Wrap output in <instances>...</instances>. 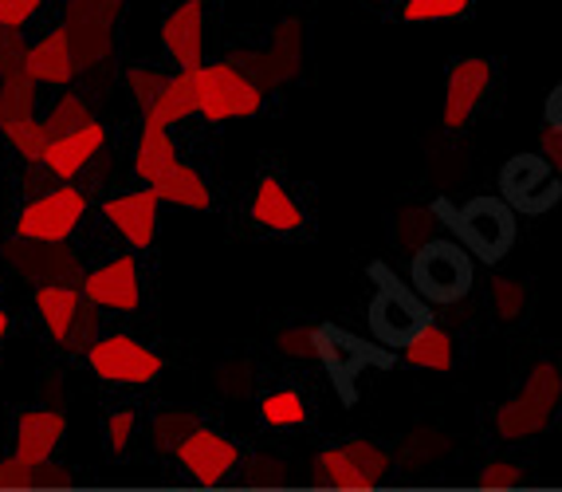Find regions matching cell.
Returning <instances> with one entry per match:
<instances>
[{
    "mask_svg": "<svg viewBox=\"0 0 562 492\" xmlns=\"http://www.w3.org/2000/svg\"><path fill=\"white\" fill-rule=\"evenodd\" d=\"M198 76L201 114L209 123H228V119H252L263 107V87L256 83L240 64H201Z\"/></svg>",
    "mask_w": 562,
    "mask_h": 492,
    "instance_id": "obj_3",
    "label": "cell"
},
{
    "mask_svg": "<svg viewBox=\"0 0 562 492\" xmlns=\"http://www.w3.org/2000/svg\"><path fill=\"white\" fill-rule=\"evenodd\" d=\"M126 83H131V91L142 103V111H150L154 99L161 96V87L169 83V76H161V71H146V67H134V71H126Z\"/></svg>",
    "mask_w": 562,
    "mask_h": 492,
    "instance_id": "obj_42",
    "label": "cell"
},
{
    "mask_svg": "<svg viewBox=\"0 0 562 492\" xmlns=\"http://www.w3.org/2000/svg\"><path fill=\"white\" fill-rule=\"evenodd\" d=\"M437 228H441V221H437L432 209H402L394 225V241L402 248H409V253H417V248L437 237Z\"/></svg>",
    "mask_w": 562,
    "mask_h": 492,
    "instance_id": "obj_31",
    "label": "cell"
},
{
    "mask_svg": "<svg viewBox=\"0 0 562 492\" xmlns=\"http://www.w3.org/2000/svg\"><path fill=\"white\" fill-rule=\"evenodd\" d=\"M476 481L484 484V489H516V484H524V469L512 461H492L480 469Z\"/></svg>",
    "mask_w": 562,
    "mask_h": 492,
    "instance_id": "obj_45",
    "label": "cell"
},
{
    "mask_svg": "<svg viewBox=\"0 0 562 492\" xmlns=\"http://www.w3.org/2000/svg\"><path fill=\"white\" fill-rule=\"evenodd\" d=\"M402 362L413 370H449L452 367V339L445 327L429 323L422 335H413L402 347Z\"/></svg>",
    "mask_w": 562,
    "mask_h": 492,
    "instance_id": "obj_26",
    "label": "cell"
},
{
    "mask_svg": "<svg viewBox=\"0 0 562 492\" xmlns=\"http://www.w3.org/2000/svg\"><path fill=\"white\" fill-rule=\"evenodd\" d=\"M409 280L417 295L429 303H457L472 292V256L457 241H437L413 253Z\"/></svg>",
    "mask_w": 562,
    "mask_h": 492,
    "instance_id": "obj_2",
    "label": "cell"
},
{
    "mask_svg": "<svg viewBox=\"0 0 562 492\" xmlns=\"http://www.w3.org/2000/svg\"><path fill=\"white\" fill-rule=\"evenodd\" d=\"M150 190H158V198L169 201V205L198 209V213H205V209L213 205V198H209V186L201 181V174L193 170V166H186V161H181L173 174H166L158 186H150Z\"/></svg>",
    "mask_w": 562,
    "mask_h": 492,
    "instance_id": "obj_27",
    "label": "cell"
},
{
    "mask_svg": "<svg viewBox=\"0 0 562 492\" xmlns=\"http://www.w3.org/2000/svg\"><path fill=\"white\" fill-rule=\"evenodd\" d=\"M487 87H492V59L484 56H464L449 67V83H445V107L441 123L445 131L460 134L472 123L476 107L484 103Z\"/></svg>",
    "mask_w": 562,
    "mask_h": 492,
    "instance_id": "obj_11",
    "label": "cell"
},
{
    "mask_svg": "<svg viewBox=\"0 0 562 492\" xmlns=\"http://www.w3.org/2000/svg\"><path fill=\"white\" fill-rule=\"evenodd\" d=\"M71 473L52 461H24L20 454L0 461V489H64Z\"/></svg>",
    "mask_w": 562,
    "mask_h": 492,
    "instance_id": "obj_25",
    "label": "cell"
},
{
    "mask_svg": "<svg viewBox=\"0 0 562 492\" xmlns=\"http://www.w3.org/2000/svg\"><path fill=\"white\" fill-rule=\"evenodd\" d=\"M134 426H138L134 410H114V414L106 417V445H111V454H126V445H131V437H134Z\"/></svg>",
    "mask_w": 562,
    "mask_h": 492,
    "instance_id": "obj_44",
    "label": "cell"
},
{
    "mask_svg": "<svg viewBox=\"0 0 562 492\" xmlns=\"http://www.w3.org/2000/svg\"><path fill=\"white\" fill-rule=\"evenodd\" d=\"M449 454V441L441 434H432V429H417L413 437H405V445L397 449V465L405 469H425V465L441 461Z\"/></svg>",
    "mask_w": 562,
    "mask_h": 492,
    "instance_id": "obj_33",
    "label": "cell"
},
{
    "mask_svg": "<svg viewBox=\"0 0 562 492\" xmlns=\"http://www.w3.org/2000/svg\"><path fill=\"white\" fill-rule=\"evenodd\" d=\"M252 221L260 228H272V233H291V228L303 225V209L300 201L283 190V181L263 178L252 198Z\"/></svg>",
    "mask_w": 562,
    "mask_h": 492,
    "instance_id": "obj_22",
    "label": "cell"
},
{
    "mask_svg": "<svg viewBox=\"0 0 562 492\" xmlns=\"http://www.w3.org/2000/svg\"><path fill=\"white\" fill-rule=\"evenodd\" d=\"M201 422L189 410H161L158 417H154V426H150V437L154 445H158L161 454H178L181 441H186L193 429H198Z\"/></svg>",
    "mask_w": 562,
    "mask_h": 492,
    "instance_id": "obj_32",
    "label": "cell"
},
{
    "mask_svg": "<svg viewBox=\"0 0 562 492\" xmlns=\"http://www.w3.org/2000/svg\"><path fill=\"white\" fill-rule=\"evenodd\" d=\"M347 454L358 461V469H362L366 477L374 484H382L385 477H390V469H394V454L385 449V445L370 441V437H350L347 441Z\"/></svg>",
    "mask_w": 562,
    "mask_h": 492,
    "instance_id": "obj_34",
    "label": "cell"
},
{
    "mask_svg": "<svg viewBox=\"0 0 562 492\" xmlns=\"http://www.w3.org/2000/svg\"><path fill=\"white\" fill-rule=\"evenodd\" d=\"M469 9H472V0H405L402 20L405 24H429V20L464 16Z\"/></svg>",
    "mask_w": 562,
    "mask_h": 492,
    "instance_id": "obj_38",
    "label": "cell"
},
{
    "mask_svg": "<svg viewBox=\"0 0 562 492\" xmlns=\"http://www.w3.org/2000/svg\"><path fill=\"white\" fill-rule=\"evenodd\" d=\"M276 347L288 359H319L315 350V327H288V332L276 335Z\"/></svg>",
    "mask_w": 562,
    "mask_h": 492,
    "instance_id": "obj_41",
    "label": "cell"
},
{
    "mask_svg": "<svg viewBox=\"0 0 562 492\" xmlns=\"http://www.w3.org/2000/svg\"><path fill=\"white\" fill-rule=\"evenodd\" d=\"M64 434H67V417L59 410H29V414H20L16 454L24 461H52Z\"/></svg>",
    "mask_w": 562,
    "mask_h": 492,
    "instance_id": "obj_20",
    "label": "cell"
},
{
    "mask_svg": "<svg viewBox=\"0 0 562 492\" xmlns=\"http://www.w3.org/2000/svg\"><path fill=\"white\" fill-rule=\"evenodd\" d=\"M87 362L103 382H114V387H146L161 374V355L150 350L146 343L131 339V335H103L87 350Z\"/></svg>",
    "mask_w": 562,
    "mask_h": 492,
    "instance_id": "obj_7",
    "label": "cell"
},
{
    "mask_svg": "<svg viewBox=\"0 0 562 492\" xmlns=\"http://www.w3.org/2000/svg\"><path fill=\"white\" fill-rule=\"evenodd\" d=\"M4 339H9V312L0 308V347H4Z\"/></svg>",
    "mask_w": 562,
    "mask_h": 492,
    "instance_id": "obj_47",
    "label": "cell"
},
{
    "mask_svg": "<svg viewBox=\"0 0 562 492\" xmlns=\"http://www.w3.org/2000/svg\"><path fill=\"white\" fill-rule=\"evenodd\" d=\"M315 350H319V362L327 367L330 382L338 387L342 402H355V382H358V374H362V370L390 367V362H394L390 347L358 339V335L342 332V327H335V323H323V327H315Z\"/></svg>",
    "mask_w": 562,
    "mask_h": 492,
    "instance_id": "obj_4",
    "label": "cell"
},
{
    "mask_svg": "<svg viewBox=\"0 0 562 492\" xmlns=\"http://www.w3.org/2000/svg\"><path fill=\"white\" fill-rule=\"evenodd\" d=\"M158 205H161L158 190L146 186V190L122 193V198H106L103 217L111 221L134 248H150L154 233H158Z\"/></svg>",
    "mask_w": 562,
    "mask_h": 492,
    "instance_id": "obj_17",
    "label": "cell"
},
{
    "mask_svg": "<svg viewBox=\"0 0 562 492\" xmlns=\"http://www.w3.org/2000/svg\"><path fill=\"white\" fill-rule=\"evenodd\" d=\"M122 12V0H67L64 29L71 36L79 67H91L111 56V32Z\"/></svg>",
    "mask_w": 562,
    "mask_h": 492,
    "instance_id": "obj_9",
    "label": "cell"
},
{
    "mask_svg": "<svg viewBox=\"0 0 562 492\" xmlns=\"http://www.w3.org/2000/svg\"><path fill=\"white\" fill-rule=\"evenodd\" d=\"M487 300H492V312H496L499 320L512 323V320H519L527 308V284L507 280V276H492V280H487Z\"/></svg>",
    "mask_w": 562,
    "mask_h": 492,
    "instance_id": "obj_35",
    "label": "cell"
},
{
    "mask_svg": "<svg viewBox=\"0 0 562 492\" xmlns=\"http://www.w3.org/2000/svg\"><path fill=\"white\" fill-rule=\"evenodd\" d=\"M499 190L524 213H543L559 201V174L543 154H519L504 166Z\"/></svg>",
    "mask_w": 562,
    "mask_h": 492,
    "instance_id": "obj_10",
    "label": "cell"
},
{
    "mask_svg": "<svg viewBox=\"0 0 562 492\" xmlns=\"http://www.w3.org/2000/svg\"><path fill=\"white\" fill-rule=\"evenodd\" d=\"M562 406V370L554 362H535L527 370L524 390L496 410V434L504 441H531L539 437Z\"/></svg>",
    "mask_w": 562,
    "mask_h": 492,
    "instance_id": "obj_1",
    "label": "cell"
},
{
    "mask_svg": "<svg viewBox=\"0 0 562 492\" xmlns=\"http://www.w3.org/2000/svg\"><path fill=\"white\" fill-rule=\"evenodd\" d=\"M44 123H47V134H52V138H64V134L91 123V107L83 103V96H64L56 107H52V114H47Z\"/></svg>",
    "mask_w": 562,
    "mask_h": 492,
    "instance_id": "obj_37",
    "label": "cell"
},
{
    "mask_svg": "<svg viewBox=\"0 0 562 492\" xmlns=\"http://www.w3.org/2000/svg\"><path fill=\"white\" fill-rule=\"evenodd\" d=\"M315 477L323 484H335V489H374V481L358 469V461L347 454V445H330L315 457Z\"/></svg>",
    "mask_w": 562,
    "mask_h": 492,
    "instance_id": "obj_29",
    "label": "cell"
},
{
    "mask_svg": "<svg viewBox=\"0 0 562 492\" xmlns=\"http://www.w3.org/2000/svg\"><path fill=\"white\" fill-rule=\"evenodd\" d=\"M178 461L198 484H221L236 465H240V445H236L233 437L216 434V429L198 426L181 441Z\"/></svg>",
    "mask_w": 562,
    "mask_h": 492,
    "instance_id": "obj_14",
    "label": "cell"
},
{
    "mask_svg": "<svg viewBox=\"0 0 562 492\" xmlns=\"http://www.w3.org/2000/svg\"><path fill=\"white\" fill-rule=\"evenodd\" d=\"M166 131L169 126L154 123V119H146V126H142V143H138V154H134V174H138L146 186H158L166 174H173L181 166L178 150H173Z\"/></svg>",
    "mask_w": 562,
    "mask_h": 492,
    "instance_id": "obj_23",
    "label": "cell"
},
{
    "mask_svg": "<svg viewBox=\"0 0 562 492\" xmlns=\"http://www.w3.org/2000/svg\"><path fill=\"white\" fill-rule=\"evenodd\" d=\"M539 154L551 161L554 174L562 178V111H554V107H551V119L539 131Z\"/></svg>",
    "mask_w": 562,
    "mask_h": 492,
    "instance_id": "obj_43",
    "label": "cell"
},
{
    "mask_svg": "<svg viewBox=\"0 0 562 492\" xmlns=\"http://www.w3.org/2000/svg\"><path fill=\"white\" fill-rule=\"evenodd\" d=\"M36 79H29L24 71L0 79V131L36 119Z\"/></svg>",
    "mask_w": 562,
    "mask_h": 492,
    "instance_id": "obj_28",
    "label": "cell"
},
{
    "mask_svg": "<svg viewBox=\"0 0 562 492\" xmlns=\"http://www.w3.org/2000/svg\"><path fill=\"white\" fill-rule=\"evenodd\" d=\"M29 64V44L20 36V29H0V79L20 76Z\"/></svg>",
    "mask_w": 562,
    "mask_h": 492,
    "instance_id": "obj_39",
    "label": "cell"
},
{
    "mask_svg": "<svg viewBox=\"0 0 562 492\" xmlns=\"http://www.w3.org/2000/svg\"><path fill=\"white\" fill-rule=\"evenodd\" d=\"M452 228L487 265L516 245V213L504 198H472L452 213Z\"/></svg>",
    "mask_w": 562,
    "mask_h": 492,
    "instance_id": "obj_5",
    "label": "cell"
},
{
    "mask_svg": "<svg viewBox=\"0 0 562 492\" xmlns=\"http://www.w3.org/2000/svg\"><path fill=\"white\" fill-rule=\"evenodd\" d=\"M83 288L79 284H40L36 288V312L44 320L47 335L56 343H67L71 327L79 320V308H83Z\"/></svg>",
    "mask_w": 562,
    "mask_h": 492,
    "instance_id": "obj_21",
    "label": "cell"
},
{
    "mask_svg": "<svg viewBox=\"0 0 562 492\" xmlns=\"http://www.w3.org/2000/svg\"><path fill=\"white\" fill-rule=\"evenodd\" d=\"M12 143V150H20L24 161H44L47 146H52V134H47V123L40 119H29V123H16L9 131H0Z\"/></svg>",
    "mask_w": 562,
    "mask_h": 492,
    "instance_id": "obj_36",
    "label": "cell"
},
{
    "mask_svg": "<svg viewBox=\"0 0 562 492\" xmlns=\"http://www.w3.org/2000/svg\"><path fill=\"white\" fill-rule=\"evenodd\" d=\"M366 323H370V335H374L382 347L402 350L413 335H422L429 327V308L422 303V295L405 292L402 284L385 280L382 288L370 300V312H366Z\"/></svg>",
    "mask_w": 562,
    "mask_h": 492,
    "instance_id": "obj_6",
    "label": "cell"
},
{
    "mask_svg": "<svg viewBox=\"0 0 562 492\" xmlns=\"http://www.w3.org/2000/svg\"><path fill=\"white\" fill-rule=\"evenodd\" d=\"M20 276H32L40 284H79L83 288V272L76 265V253L67 248V241H32L20 237L4 248Z\"/></svg>",
    "mask_w": 562,
    "mask_h": 492,
    "instance_id": "obj_12",
    "label": "cell"
},
{
    "mask_svg": "<svg viewBox=\"0 0 562 492\" xmlns=\"http://www.w3.org/2000/svg\"><path fill=\"white\" fill-rule=\"evenodd\" d=\"M189 114H201L198 76H193V71H178V76H169V83L161 87V96L154 99L146 119H154V123H161V126H178Z\"/></svg>",
    "mask_w": 562,
    "mask_h": 492,
    "instance_id": "obj_24",
    "label": "cell"
},
{
    "mask_svg": "<svg viewBox=\"0 0 562 492\" xmlns=\"http://www.w3.org/2000/svg\"><path fill=\"white\" fill-rule=\"evenodd\" d=\"M260 417H263V426H272V429L303 426V422H307V402H303V394H295V390H272V394H263Z\"/></svg>",
    "mask_w": 562,
    "mask_h": 492,
    "instance_id": "obj_30",
    "label": "cell"
},
{
    "mask_svg": "<svg viewBox=\"0 0 562 492\" xmlns=\"http://www.w3.org/2000/svg\"><path fill=\"white\" fill-rule=\"evenodd\" d=\"M40 12V0H0V29H24Z\"/></svg>",
    "mask_w": 562,
    "mask_h": 492,
    "instance_id": "obj_46",
    "label": "cell"
},
{
    "mask_svg": "<svg viewBox=\"0 0 562 492\" xmlns=\"http://www.w3.org/2000/svg\"><path fill=\"white\" fill-rule=\"evenodd\" d=\"M103 143H106V126L91 119V123L79 126V131L64 134V138H52V146H47L40 166H44L47 174H56V178L71 181L76 174H83L87 166H91L94 154L103 150Z\"/></svg>",
    "mask_w": 562,
    "mask_h": 492,
    "instance_id": "obj_18",
    "label": "cell"
},
{
    "mask_svg": "<svg viewBox=\"0 0 562 492\" xmlns=\"http://www.w3.org/2000/svg\"><path fill=\"white\" fill-rule=\"evenodd\" d=\"M87 213V198L76 186H59V190H47L40 198H32L29 205L20 209L16 217V237L32 241H67L79 228Z\"/></svg>",
    "mask_w": 562,
    "mask_h": 492,
    "instance_id": "obj_8",
    "label": "cell"
},
{
    "mask_svg": "<svg viewBox=\"0 0 562 492\" xmlns=\"http://www.w3.org/2000/svg\"><path fill=\"white\" fill-rule=\"evenodd\" d=\"M94 343H99V303L87 300L83 308H79V320H76V327H71V335H67L64 347L83 350V355H87Z\"/></svg>",
    "mask_w": 562,
    "mask_h": 492,
    "instance_id": "obj_40",
    "label": "cell"
},
{
    "mask_svg": "<svg viewBox=\"0 0 562 492\" xmlns=\"http://www.w3.org/2000/svg\"><path fill=\"white\" fill-rule=\"evenodd\" d=\"M83 295L106 312H134L142 300L138 292V260L134 256H114L111 265L94 268L83 276Z\"/></svg>",
    "mask_w": 562,
    "mask_h": 492,
    "instance_id": "obj_16",
    "label": "cell"
},
{
    "mask_svg": "<svg viewBox=\"0 0 562 492\" xmlns=\"http://www.w3.org/2000/svg\"><path fill=\"white\" fill-rule=\"evenodd\" d=\"M76 71H79V59H76V48H71V36H67L64 24H59L56 32H47L44 40H36V44L29 48L24 76L36 79V83L64 87L76 79Z\"/></svg>",
    "mask_w": 562,
    "mask_h": 492,
    "instance_id": "obj_19",
    "label": "cell"
},
{
    "mask_svg": "<svg viewBox=\"0 0 562 492\" xmlns=\"http://www.w3.org/2000/svg\"><path fill=\"white\" fill-rule=\"evenodd\" d=\"M161 44L181 71L205 64V0H181L161 24Z\"/></svg>",
    "mask_w": 562,
    "mask_h": 492,
    "instance_id": "obj_15",
    "label": "cell"
},
{
    "mask_svg": "<svg viewBox=\"0 0 562 492\" xmlns=\"http://www.w3.org/2000/svg\"><path fill=\"white\" fill-rule=\"evenodd\" d=\"M240 67L260 87L291 83L303 67V24L300 20H283L280 29L272 32V44H268L263 52H248V56H240Z\"/></svg>",
    "mask_w": 562,
    "mask_h": 492,
    "instance_id": "obj_13",
    "label": "cell"
}]
</instances>
